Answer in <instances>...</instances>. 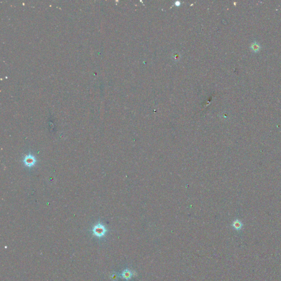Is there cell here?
<instances>
[{
	"label": "cell",
	"instance_id": "obj_1",
	"mask_svg": "<svg viewBox=\"0 0 281 281\" xmlns=\"http://www.w3.org/2000/svg\"><path fill=\"white\" fill-rule=\"evenodd\" d=\"M106 232H107L106 228L104 225H102L101 223H99L95 225L92 229V232L93 235L98 238H101L104 236Z\"/></svg>",
	"mask_w": 281,
	"mask_h": 281
},
{
	"label": "cell",
	"instance_id": "obj_2",
	"mask_svg": "<svg viewBox=\"0 0 281 281\" xmlns=\"http://www.w3.org/2000/svg\"><path fill=\"white\" fill-rule=\"evenodd\" d=\"M36 162V158L31 154L26 156L23 160V163L24 164V165L26 166L29 168L34 166Z\"/></svg>",
	"mask_w": 281,
	"mask_h": 281
},
{
	"label": "cell",
	"instance_id": "obj_3",
	"mask_svg": "<svg viewBox=\"0 0 281 281\" xmlns=\"http://www.w3.org/2000/svg\"><path fill=\"white\" fill-rule=\"evenodd\" d=\"M132 272L128 269L124 270V271L123 272L122 274H121V276L123 277V278H124V279H126L127 280L130 279L132 277Z\"/></svg>",
	"mask_w": 281,
	"mask_h": 281
},
{
	"label": "cell",
	"instance_id": "obj_4",
	"mask_svg": "<svg viewBox=\"0 0 281 281\" xmlns=\"http://www.w3.org/2000/svg\"><path fill=\"white\" fill-rule=\"evenodd\" d=\"M233 227L235 229H236V230H240L241 228H242V226H243V224H242V222L241 221H239V220H235L233 223Z\"/></svg>",
	"mask_w": 281,
	"mask_h": 281
}]
</instances>
